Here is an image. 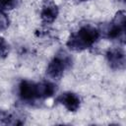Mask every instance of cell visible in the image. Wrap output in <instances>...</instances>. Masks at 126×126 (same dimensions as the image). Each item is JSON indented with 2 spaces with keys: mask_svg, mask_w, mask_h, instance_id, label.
I'll return each mask as SVG.
<instances>
[{
  "mask_svg": "<svg viewBox=\"0 0 126 126\" xmlns=\"http://www.w3.org/2000/svg\"><path fill=\"white\" fill-rule=\"evenodd\" d=\"M55 102L63 105L69 112H77L81 107V97L74 92H64L59 94Z\"/></svg>",
  "mask_w": 126,
  "mask_h": 126,
  "instance_id": "6",
  "label": "cell"
},
{
  "mask_svg": "<svg viewBox=\"0 0 126 126\" xmlns=\"http://www.w3.org/2000/svg\"><path fill=\"white\" fill-rule=\"evenodd\" d=\"M99 38L100 34L97 28L91 25H85L69 35L66 45L72 51L82 52L92 48Z\"/></svg>",
  "mask_w": 126,
  "mask_h": 126,
  "instance_id": "1",
  "label": "cell"
},
{
  "mask_svg": "<svg viewBox=\"0 0 126 126\" xmlns=\"http://www.w3.org/2000/svg\"><path fill=\"white\" fill-rule=\"evenodd\" d=\"M125 18L126 14L124 10L116 12L113 19L110 22L103 23L97 27L100 37L118 41L121 44L125 42Z\"/></svg>",
  "mask_w": 126,
  "mask_h": 126,
  "instance_id": "2",
  "label": "cell"
},
{
  "mask_svg": "<svg viewBox=\"0 0 126 126\" xmlns=\"http://www.w3.org/2000/svg\"><path fill=\"white\" fill-rule=\"evenodd\" d=\"M19 0H0V10L9 11L18 6Z\"/></svg>",
  "mask_w": 126,
  "mask_h": 126,
  "instance_id": "11",
  "label": "cell"
},
{
  "mask_svg": "<svg viewBox=\"0 0 126 126\" xmlns=\"http://www.w3.org/2000/svg\"><path fill=\"white\" fill-rule=\"evenodd\" d=\"M0 123L21 125V124L24 123V121L21 120V118L15 113H12V112H10L8 110L0 109Z\"/></svg>",
  "mask_w": 126,
  "mask_h": 126,
  "instance_id": "8",
  "label": "cell"
},
{
  "mask_svg": "<svg viewBox=\"0 0 126 126\" xmlns=\"http://www.w3.org/2000/svg\"><path fill=\"white\" fill-rule=\"evenodd\" d=\"M120 1H122V2H124V0H120Z\"/></svg>",
  "mask_w": 126,
  "mask_h": 126,
  "instance_id": "13",
  "label": "cell"
},
{
  "mask_svg": "<svg viewBox=\"0 0 126 126\" xmlns=\"http://www.w3.org/2000/svg\"><path fill=\"white\" fill-rule=\"evenodd\" d=\"M11 46L9 42L3 37L0 36V59H5L9 56Z\"/></svg>",
  "mask_w": 126,
  "mask_h": 126,
  "instance_id": "9",
  "label": "cell"
},
{
  "mask_svg": "<svg viewBox=\"0 0 126 126\" xmlns=\"http://www.w3.org/2000/svg\"><path fill=\"white\" fill-rule=\"evenodd\" d=\"M10 18L5 11L0 10V32H5L10 27Z\"/></svg>",
  "mask_w": 126,
  "mask_h": 126,
  "instance_id": "10",
  "label": "cell"
},
{
  "mask_svg": "<svg viewBox=\"0 0 126 126\" xmlns=\"http://www.w3.org/2000/svg\"><path fill=\"white\" fill-rule=\"evenodd\" d=\"M59 15V8L55 2L52 0H45L41 5L40 9V20L43 24L50 25L52 24Z\"/></svg>",
  "mask_w": 126,
  "mask_h": 126,
  "instance_id": "7",
  "label": "cell"
},
{
  "mask_svg": "<svg viewBox=\"0 0 126 126\" xmlns=\"http://www.w3.org/2000/svg\"><path fill=\"white\" fill-rule=\"evenodd\" d=\"M73 57L66 50H58L51 60L48 62L46 67V76L53 81L60 80L65 72L73 66Z\"/></svg>",
  "mask_w": 126,
  "mask_h": 126,
  "instance_id": "3",
  "label": "cell"
},
{
  "mask_svg": "<svg viewBox=\"0 0 126 126\" xmlns=\"http://www.w3.org/2000/svg\"><path fill=\"white\" fill-rule=\"evenodd\" d=\"M105 59L110 69L114 71H122L126 66V55L123 47L112 46L105 52Z\"/></svg>",
  "mask_w": 126,
  "mask_h": 126,
  "instance_id": "5",
  "label": "cell"
},
{
  "mask_svg": "<svg viewBox=\"0 0 126 126\" xmlns=\"http://www.w3.org/2000/svg\"><path fill=\"white\" fill-rule=\"evenodd\" d=\"M18 96L23 102L30 104L40 100L38 82L23 79L18 85Z\"/></svg>",
  "mask_w": 126,
  "mask_h": 126,
  "instance_id": "4",
  "label": "cell"
},
{
  "mask_svg": "<svg viewBox=\"0 0 126 126\" xmlns=\"http://www.w3.org/2000/svg\"><path fill=\"white\" fill-rule=\"evenodd\" d=\"M79 1H81V2H86V1H89V0H79Z\"/></svg>",
  "mask_w": 126,
  "mask_h": 126,
  "instance_id": "12",
  "label": "cell"
}]
</instances>
